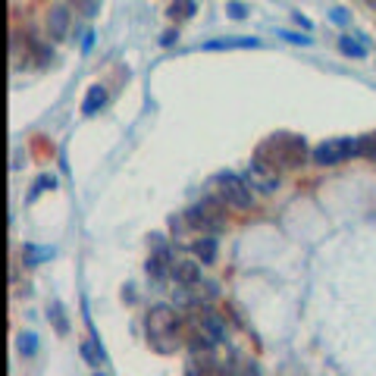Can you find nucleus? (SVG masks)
Masks as SVG:
<instances>
[{"label":"nucleus","mask_w":376,"mask_h":376,"mask_svg":"<svg viewBox=\"0 0 376 376\" xmlns=\"http://www.w3.org/2000/svg\"><path fill=\"white\" fill-rule=\"evenodd\" d=\"M304 160V138L298 135H273L257 148L254 164L267 166L276 172V166H298Z\"/></svg>","instance_id":"obj_1"},{"label":"nucleus","mask_w":376,"mask_h":376,"mask_svg":"<svg viewBox=\"0 0 376 376\" xmlns=\"http://www.w3.org/2000/svg\"><path fill=\"white\" fill-rule=\"evenodd\" d=\"M148 342L154 345L157 351H176V342H179V317L170 304H157V308L148 310Z\"/></svg>","instance_id":"obj_2"},{"label":"nucleus","mask_w":376,"mask_h":376,"mask_svg":"<svg viewBox=\"0 0 376 376\" xmlns=\"http://www.w3.org/2000/svg\"><path fill=\"white\" fill-rule=\"evenodd\" d=\"M210 192L217 201H223L229 207H239V210H248L254 204V195L248 188V182L241 176H235V172H217L210 179Z\"/></svg>","instance_id":"obj_3"},{"label":"nucleus","mask_w":376,"mask_h":376,"mask_svg":"<svg viewBox=\"0 0 376 376\" xmlns=\"http://www.w3.org/2000/svg\"><path fill=\"white\" fill-rule=\"evenodd\" d=\"M185 219H188L195 229H201V232H219V229L226 226L223 201H217L213 195H210V198H201L195 207L185 210Z\"/></svg>","instance_id":"obj_4"},{"label":"nucleus","mask_w":376,"mask_h":376,"mask_svg":"<svg viewBox=\"0 0 376 376\" xmlns=\"http://www.w3.org/2000/svg\"><path fill=\"white\" fill-rule=\"evenodd\" d=\"M355 154H361V138H326L323 144H317L310 150L314 164H320V166H335V164H342V160L355 157Z\"/></svg>","instance_id":"obj_5"},{"label":"nucleus","mask_w":376,"mask_h":376,"mask_svg":"<svg viewBox=\"0 0 376 376\" xmlns=\"http://www.w3.org/2000/svg\"><path fill=\"white\" fill-rule=\"evenodd\" d=\"M195 329H198L204 339H210L213 345H223L226 342V320L210 308H201L195 314Z\"/></svg>","instance_id":"obj_6"},{"label":"nucleus","mask_w":376,"mask_h":376,"mask_svg":"<svg viewBox=\"0 0 376 376\" xmlns=\"http://www.w3.org/2000/svg\"><path fill=\"white\" fill-rule=\"evenodd\" d=\"M241 179L248 182V188H257L260 195H273L276 188H279V176H276L273 170H267V166H260V164L248 166V172Z\"/></svg>","instance_id":"obj_7"},{"label":"nucleus","mask_w":376,"mask_h":376,"mask_svg":"<svg viewBox=\"0 0 376 376\" xmlns=\"http://www.w3.org/2000/svg\"><path fill=\"white\" fill-rule=\"evenodd\" d=\"M170 276L179 286H198L201 282V264L198 260H172Z\"/></svg>","instance_id":"obj_8"},{"label":"nucleus","mask_w":376,"mask_h":376,"mask_svg":"<svg viewBox=\"0 0 376 376\" xmlns=\"http://www.w3.org/2000/svg\"><path fill=\"white\" fill-rule=\"evenodd\" d=\"M69 32V10L63 7V3H57V7H50L48 13V34L50 41H63Z\"/></svg>","instance_id":"obj_9"},{"label":"nucleus","mask_w":376,"mask_h":376,"mask_svg":"<svg viewBox=\"0 0 376 376\" xmlns=\"http://www.w3.org/2000/svg\"><path fill=\"white\" fill-rule=\"evenodd\" d=\"M103 103H107V88H103V85H91L88 95H85L82 113H85V117H95V113L103 107Z\"/></svg>","instance_id":"obj_10"},{"label":"nucleus","mask_w":376,"mask_h":376,"mask_svg":"<svg viewBox=\"0 0 376 376\" xmlns=\"http://www.w3.org/2000/svg\"><path fill=\"white\" fill-rule=\"evenodd\" d=\"M229 48H257V38H219V41L204 44V50H229Z\"/></svg>","instance_id":"obj_11"},{"label":"nucleus","mask_w":376,"mask_h":376,"mask_svg":"<svg viewBox=\"0 0 376 376\" xmlns=\"http://www.w3.org/2000/svg\"><path fill=\"white\" fill-rule=\"evenodd\" d=\"M195 254L201 257V264H213V260H217V239L204 235L201 241H195Z\"/></svg>","instance_id":"obj_12"},{"label":"nucleus","mask_w":376,"mask_h":376,"mask_svg":"<svg viewBox=\"0 0 376 376\" xmlns=\"http://www.w3.org/2000/svg\"><path fill=\"white\" fill-rule=\"evenodd\" d=\"M48 257H54V248H34V245L22 248V260H26L28 267H34L38 260H48Z\"/></svg>","instance_id":"obj_13"},{"label":"nucleus","mask_w":376,"mask_h":376,"mask_svg":"<svg viewBox=\"0 0 376 376\" xmlns=\"http://www.w3.org/2000/svg\"><path fill=\"white\" fill-rule=\"evenodd\" d=\"M170 16H172V19H192V16H195V0H172V3H170Z\"/></svg>","instance_id":"obj_14"},{"label":"nucleus","mask_w":376,"mask_h":376,"mask_svg":"<svg viewBox=\"0 0 376 376\" xmlns=\"http://www.w3.org/2000/svg\"><path fill=\"white\" fill-rule=\"evenodd\" d=\"M48 314H50V320H54L57 333H60V335H66V333H69V320H66V317H63V304H60V301H54V304H50V310H48Z\"/></svg>","instance_id":"obj_15"},{"label":"nucleus","mask_w":376,"mask_h":376,"mask_svg":"<svg viewBox=\"0 0 376 376\" xmlns=\"http://www.w3.org/2000/svg\"><path fill=\"white\" fill-rule=\"evenodd\" d=\"M28 48H32V57L38 63H41V66H50V63H54V50L48 48V44H41V41H32L28 44Z\"/></svg>","instance_id":"obj_16"},{"label":"nucleus","mask_w":376,"mask_h":376,"mask_svg":"<svg viewBox=\"0 0 376 376\" xmlns=\"http://www.w3.org/2000/svg\"><path fill=\"white\" fill-rule=\"evenodd\" d=\"M339 50L348 57H367V48L361 41H355V38H339Z\"/></svg>","instance_id":"obj_17"},{"label":"nucleus","mask_w":376,"mask_h":376,"mask_svg":"<svg viewBox=\"0 0 376 376\" xmlns=\"http://www.w3.org/2000/svg\"><path fill=\"white\" fill-rule=\"evenodd\" d=\"M19 351L26 357H32L34 351H38V342H34V333H22L19 335Z\"/></svg>","instance_id":"obj_18"},{"label":"nucleus","mask_w":376,"mask_h":376,"mask_svg":"<svg viewBox=\"0 0 376 376\" xmlns=\"http://www.w3.org/2000/svg\"><path fill=\"white\" fill-rule=\"evenodd\" d=\"M361 157L376 160V135H364L361 138Z\"/></svg>","instance_id":"obj_19"},{"label":"nucleus","mask_w":376,"mask_h":376,"mask_svg":"<svg viewBox=\"0 0 376 376\" xmlns=\"http://www.w3.org/2000/svg\"><path fill=\"white\" fill-rule=\"evenodd\" d=\"M54 185H57L54 176H41L38 182H34V188H32V198H34V195H41V192H48V188H54Z\"/></svg>","instance_id":"obj_20"},{"label":"nucleus","mask_w":376,"mask_h":376,"mask_svg":"<svg viewBox=\"0 0 376 376\" xmlns=\"http://www.w3.org/2000/svg\"><path fill=\"white\" fill-rule=\"evenodd\" d=\"M226 13L232 16V19H245V16H248V10H245V3H239V0H232V3L226 7Z\"/></svg>","instance_id":"obj_21"},{"label":"nucleus","mask_w":376,"mask_h":376,"mask_svg":"<svg viewBox=\"0 0 376 376\" xmlns=\"http://www.w3.org/2000/svg\"><path fill=\"white\" fill-rule=\"evenodd\" d=\"M82 355H85V361H88V364H101V361H103V355H97V351H95V348H91V345H88V342H85V345H82Z\"/></svg>","instance_id":"obj_22"},{"label":"nucleus","mask_w":376,"mask_h":376,"mask_svg":"<svg viewBox=\"0 0 376 376\" xmlns=\"http://www.w3.org/2000/svg\"><path fill=\"white\" fill-rule=\"evenodd\" d=\"M282 38H288L292 44H310V38H301V34H292V32H282Z\"/></svg>","instance_id":"obj_23"},{"label":"nucleus","mask_w":376,"mask_h":376,"mask_svg":"<svg viewBox=\"0 0 376 376\" xmlns=\"http://www.w3.org/2000/svg\"><path fill=\"white\" fill-rule=\"evenodd\" d=\"M333 19H335V22H345L348 16H345V10H333Z\"/></svg>","instance_id":"obj_24"},{"label":"nucleus","mask_w":376,"mask_h":376,"mask_svg":"<svg viewBox=\"0 0 376 376\" xmlns=\"http://www.w3.org/2000/svg\"><path fill=\"white\" fill-rule=\"evenodd\" d=\"M160 41H164V44H172V41H176V32H164V38H160Z\"/></svg>","instance_id":"obj_25"},{"label":"nucleus","mask_w":376,"mask_h":376,"mask_svg":"<svg viewBox=\"0 0 376 376\" xmlns=\"http://www.w3.org/2000/svg\"><path fill=\"white\" fill-rule=\"evenodd\" d=\"M367 3H370V7H376V0H367Z\"/></svg>","instance_id":"obj_26"},{"label":"nucleus","mask_w":376,"mask_h":376,"mask_svg":"<svg viewBox=\"0 0 376 376\" xmlns=\"http://www.w3.org/2000/svg\"><path fill=\"white\" fill-rule=\"evenodd\" d=\"M97 376H101V373H97Z\"/></svg>","instance_id":"obj_27"}]
</instances>
